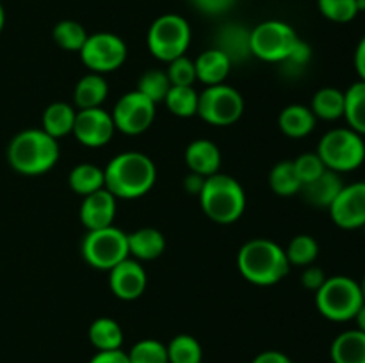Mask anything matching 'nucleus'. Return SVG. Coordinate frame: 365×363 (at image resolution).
Listing matches in <instances>:
<instances>
[{
	"label": "nucleus",
	"instance_id": "nucleus-1",
	"mask_svg": "<svg viewBox=\"0 0 365 363\" xmlns=\"http://www.w3.org/2000/svg\"><path fill=\"white\" fill-rule=\"evenodd\" d=\"M106 189L116 199H138L148 194L157 182L155 162L141 152H123L103 169Z\"/></svg>",
	"mask_w": 365,
	"mask_h": 363
},
{
	"label": "nucleus",
	"instance_id": "nucleus-2",
	"mask_svg": "<svg viewBox=\"0 0 365 363\" xmlns=\"http://www.w3.org/2000/svg\"><path fill=\"white\" fill-rule=\"evenodd\" d=\"M237 267L250 283L271 287L287 276L291 263L280 244L269 238H252L239 249Z\"/></svg>",
	"mask_w": 365,
	"mask_h": 363
},
{
	"label": "nucleus",
	"instance_id": "nucleus-3",
	"mask_svg": "<svg viewBox=\"0 0 365 363\" xmlns=\"http://www.w3.org/2000/svg\"><path fill=\"white\" fill-rule=\"evenodd\" d=\"M7 160L14 171L27 177L48 173L59 160L57 139L39 128H27L14 135L7 148Z\"/></svg>",
	"mask_w": 365,
	"mask_h": 363
},
{
	"label": "nucleus",
	"instance_id": "nucleus-4",
	"mask_svg": "<svg viewBox=\"0 0 365 363\" xmlns=\"http://www.w3.org/2000/svg\"><path fill=\"white\" fill-rule=\"evenodd\" d=\"M198 196L203 214L217 224L235 223L246 210L245 189L228 174L207 177Z\"/></svg>",
	"mask_w": 365,
	"mask_h": 363
},
{
	"label": "nucleus",
	"instance_id": "nucleus-5",
	"mask_svg": "<svg viewBox=\"0 0 365 363\" xmlns=\"http://www.w3.org/2000/svg\"><path fill=\"white\" fill-rule=\"evenodd\" d=\"M364 301L360 283L349 276L327 278V281L316 292L317 312L331 322L353 320Z\"/></svg>",
	"mask_w": 365,
	"mask_h": 363
},
{
	"label": "nucleus",
	"instance_id": "nucleus-6",
	"mask_svg": "<svg viewBox=\"0 0 365 363\" xmlns=\"http://www.w3.org/2000/svg\"><path fill=\"white\" fill-rule=\"evenodd\" d=\"M316 153L327 169L339 174L351 173L365 162L364 135L356 134L349 127L331 128L321 137Z\"/></svg>",
	"mask_w": 365,
	"mask_h": 363
},
{
	"label": "nucleus",
	"instance_id": "nucleus-7",
	"mask_svg": "<svg viewBox=\"0 0 365 363\" xmlns=\"http://www.w3.org/2000/svg\"><path fill=\"white\" fill-rule=\"evenodd\" d=\"M191 43V27L180 14L168 13L157 18L148 28L146 45L150 53L164 63L185 56Z\"/></svg>",
	"mask_w": 365,
	"mask_h": 363
},
{
	"label": "nucleus",
	"instance_id": "nucleus-8",
	"mask_svg": "<svg viewBox=\"0 0 365 363\" xmlns=\"http://www.w3.org/2000/svg\"><path fill=\"white\" fill-rule=\"evenodd\" d=\"M81 253L86 263L93 269L109 273L114 265L130 256L127 233L114 224L100 230H89L82 238Z\"/></svg>",
	"mask_w": 365,
	"mask_h": 363
},
{
	"label": "nucleus",
	"instance_id": "nucleus-9",
	"mask_svg": "<svg viewBox=\"0 0 365 363\" xmlns=\"http://www.w3.org/2000/svg\"><path fill=\"white\" fill-rule=\"evenodd\" d=\"M245 112L242 95L232 85H207L198 96V116L212 127H230Z\"/></svg>",
	"mask_w": 365,
	"mask_h": 363
},
{
	"label": "nucleus",
	"instance_id": "nucleus-10",
	"mask_svg": "<svg viewBox=\"0 0 365 363\" xmlns=\"http://www.w3.org/2000/svg\"><path fill=\"white\" fill-rule=\"evenodd\" d=\"M298 34L289 23L267 20L252 31V56L266 63H282L298 43Z\"/></svg>",
	"mask_w": 365,
	"mask_h": 363
},
{
	"label": "nucleus",
	"instance_id": "nucleus-11",
	"mask_svg": "<svg viewBox=\"0 0 365 363\" xmlns=\"http://www.w3.org/2000/svg\"><path fill=\"white\" fill-rule=\"evenodd\" d=\"M81 59L91 73H110L127 60V45L120 36L96 32L86 39L81 48Z\"/></svg>",
	"mask_w": 365,
	"mask_h": 363
},
{
	"label": "nucleus",
	"instance_id": "nucleus-12",
	"mask_svg": "<svg viewBox=\"0 0 365 363\" xmlns=\"http://www.w3.org/2000/svg\"><path fill=\"white\" fill-rule=\"evenodd\" d=\"M110 116L116 130L127 135H138L152 127L155 120V103L135 89L118 100Z\"/></svg>",
	"mask_w": 365,
	"mask_h": 363
},
{
	"label": "nucleus",
	"instance_id": "nucleus-13",
	"mask_svg": "<svg viewBox=\"0 0 365 363\" xmlns=\"http://www.w3.org/2000/svg\"><path fill=\"white\" fill-rule=\"evenodd\" d=\"M328 210L331 221L342 230L365 228V182L344 185Z\"/></svg>",
	"mask_w": 365,
	"mask_h": 363
},
{
	"label": "nucleus",
	"instance_id": "nucleus-14",
	"mask_svg": "<svg viewBox=\"0 0 365 363\" xmlns=\"http://www.w3.org/2000/svg\"><path fill=\"white\" fill-rule=\"evenodd\" d=\"M114 132H116V127H114L110 112L103 110L102 107H95V109L78 110L71 134L77 137L81 144L88 148H100L110 142Z\"/></svg>",
	"mask_w": 365,
	"mask_h": 363
},
{
	"label": "nucleus",
	"instance_id": "nucleus-15",
	"mask_svg": "<svg viewBox=\"0 0 365 363\" xmlns=\"http://www.w3.org/2000/svg\"><path fill=\"white\" fill-rule=\"evenodd\" d=\"M148 276L141 262L135 258H125L109 270V287L121 301H135L146 290Z\"/></svg>",
	"mask_w": 365,
	"mask_h": 363
},
{
	"label": "nucleus",
	"instance_id": "nucleus-16",
	"mask_svg": "<svg viewBox=\"0 0 365 363\" xmlns=\"http://www.w3.org/2000/svg\"><path fill=\"white\" fill-rule=\"evenodd\" d=\"M78 216L88 231L113 226L116 217V198L106 187L91 192L82 199Z\"/></svg>",
	"mask_w": 365,
	"mask_h": 363
},
{
	"label": "nucleus",
	"instance_id": "nucleus-17",
	"mask_svg": "<svg viewBox=\"0 0 365 363\" xmlns=\"http://www.w3.org/2000/svg\"><path fill=\"white\" fill-rule=\"evenodd\" d=\"M252 31L245 25L227 23L217 31L214 48L223 52L232 64H241L252 57Z\"/></svg>",
	"mask_w": 365,
	"mask_h": 363
},
{
	"label": "nucleus",
	"instance_id": "nucleus-18",
	"mask_svg": "<svg viewBox=\"0 0 365 363\" xmlns=\"http://www.w3.org/2000/svg\"><path fill=\"white\" fill-rule=\"evenodd\" d=\"M185 164L191 173L200 177H212L220 173L221 152L209 139H195L185 149Z\"/></svg>",
	"mask_w": 365,
	"mask_h": 363
},
{
	"label": "nucleus",
	"instance_id": "nucleus-19",
	"mask_svg": "<svg viewBox=\"0 0 365 363\" xmlns=\"http://www.w3.org/2000/svg\"><path fill=\"white\" fill-rule=\"evenodd\" d=\"M342 187H344V184H342L341 174L327 169L316 180L303 185L299 192H302L305 201L310 203V205L319 206V209H330V205L337 198Z\"/></svg>",
	"mask_w": 365,
	"mask_h": 363
},
{
	"label": "nucleus",
	"instance_id": "nucleus-20",
	"mask_svg": "<svg viewBox=\"0 0 365 363\" xmlns=\"http://www.w3.org/2000/svg\"><path fill=\"white\" fill-rule=\"evenodd\" d=\"M232 66L234 64L223 52H220L217 48H209L200 53L198 59L195 60L196 80L205 85L223 84L230 73Z\"/></svg>",
	"mask_w": 365,
	"mask_h": 363
},
{
	"label": "nucleus",
	"instance_id": "nucleus-21",
	"mask_svg": "<svg viewBox=\"0 0 365 363\" xmlns=\"http://www.w3.org/2000/svg\"><path fill=\"white\" fill-rule=\"evenodd\" d=\"M317 117L310 110V107L292 103L287 105L278 116V127L287 137L291 139H303L316 128Z\"/></svg>",
	"mask_w": 365,
	"mask_h": 363
},
{
	"label": "nucleus",
	"instance_id": "nucleus-22",
	"mask_svg": "<svg viewBox=\"0 0 365 363\" xmlns=\"http://www.w3.org/2000/svg\"><path fill=\"white\" fill-rule=\"evenodd\" d=\"M128 253L135 260H155L166 249V238L157 228H139V230L127 233Z\"/></svg>",
	"mask_w": 365,
	"mask_h": 363
},
{
	"label": "nucleus",
	"instance_id": "nucleus-23",
	"mask_svg": "<svg viewBox=\"0 0 365 363\" xmlns=\"http://www.w3.org/2000/svg\"><path fill=\"white\" fill-rule=\"evenodd\" d=\"M330 356L334 363H365V333L360 330L342 331L331 342Z\"/></svg>",
	"mask_w": 365,
	"mask_h": 363
},
{
	"label": "nucleus",
	"instance_id": "nucleus-24",
	"mask_svg": "<svg viewBox=\"0 0 365 363\" xmlns=\"http://www.w3.org/2000/svg\"><path fill=\"white\" fill-rule=\"evenodd\" d=\"M107 95H109V85L106 78L98 73H88L75 85L73 100L78 110L95 109L106 102Z\"/></svg>",
	"mask_w": 365,
	"mask_h": 363
},
{
	"label": "nucleus",
	"instance_id": "nucleus-25",
	"mask_svg": "<svg viewBox=\"0 0 365 363\" xmlns=\"http://www.w3.org/2000/svg\"><path fill=\"white\" fill-rule=\"evenodd\" d=\"M88 335L96 351H116L123 345V330L110 317H100L93 320Z\"/></svg>",
	"mask_w": 365,
	"mask_h": 363
},
{
	"label": "nucleus",
	"instance_id": "nucleus-26",
	"mask_svg": "<svg viewBox=\"0 0 365 363\" xmlns=\"http://www.w3.org/2000/svg\"><path fill=\"white\" fill-rule=\"evenodd\" d=\"M77 112L66 102H53L43 112V130L53 139L64 137L73 132Z\"/></svg>",
	"mask_w": 365,
	"mask_h": 363
},
{
	"label": "nucleus",
	"instance_id": "nucleus-27",
	"mask_svg": "<svg viewBox=\"0 0 365 363\" xmlns=\"http://www.w3.org/2000/svg\"><path fill=\"white\" fill-rule=\"evenodd\" d=\"M310 110L317 120L335 121L344 117V91L337 88H323L314 95Z\"/></svg>",
	"mask_w": 365,
	"mask_h": 363
},
{
	"label": "nucleus",
	"instance_id": "nucleus-28",
	"mask_svg": "<svg viewBox=\"0 0 365 363\" xmlns=\"http://www.w3.org/2000/svg\"><path fill=\"white\" fill-rule=\"evenodd\" d=\"M344 120L351 130L365 135V80H359L344 91Z\"/></svg>",
	"mask_w": 365,
	"mask_h": 363
},
{
	"label": "nucleus",
	"instance_id": "nucleus-29",
	"mask_svg": "<svg viewBox=\"0 0 365 363\" xmlns=\"http://www.w3.org/2000/svg\"><path fill=\"white\" fill-rule=\"evenodd\" d=\"M68 184H70L71 191L77 192L81 196H88L91 192L100 191L106 187V177H103V169H100L95 164H77L73 169L70 171L68 177Z\"/></svg>",
	"mask_w": 365,
	"mask_h": 363
},
{
	"label": "nucleus",
	"instance_id": "nucleus-30",
	"mask_svg": "<svg viewBox=\"0 0 365 363\" xmlns=\"http://www.w3.org/2000/svg\"><path fill=\"white\" fill-rule=\"evenodd\" d=\"M198 93L192 85H171L164 103L178 117H191L198 112Z\"/></svg>",
	"mask_w": 365,
	"mask_h": 363
},
{
	"label": "nucleus",
	"instance_id": "nucleus-31",
	"mask_svg": "<svg viewBox=\"0 0 365 363\" xmlns=\"http://www.w3.org/2000/svg\"><path fill=\"white\" fill-rule=\"evenodd\" d=\"M269 187L274 194L284 196V198L294 196L302 191V180L296 174L292 160H282L274 164L269 173Z\"/></svg>",
	"mask_w": 365,
	"mask_h": 363
},
{
	"label": "nucleus",
	"instance_id": "nucleus-32",
	"mask_svg": "<svg viewBox=\"0 0 365 363\" xmlns=\"http://www.w3.org/2000/svg\"><path fill=\"white\" fill-rule=\"evenodd\" d=\"M166 347L170 363H202V345L191 335H177L171 338Z\"/></svg>",
	"mask_w": 365,
	"mask_h": 363
},
{
	"label": "nucleus",
	"instance_id": "nucleus-33",
	"mask_svg": "<svg viewBox=\"0 0 365 363\" xmlns=\"http://www.w3.org/2000/svg\"><path fill=\"white\" fill-rule=\"evenodd\" d=\"M285 255H287V260L291 265H312L316 262L317 255H319V244H317V241L312 235H296L289 242L287 249H285Z\"/></svg>",
	"mask_w": 365,
	"mask_h": 363
},
{
	"label": "nucleus",
	"instance_id": "nucleus-34",
	"mask_svg": "<svg viewBox=\"0 0 365 363\" xmlns=\"http://www.w3.org/2000/svg\"><path fill=\"white\" fill-rule=\"evenodd\" d=\"M53 41L68 52H81L88 39V32L78 21L75 20H63L53 27Z\"/></svg>",
	"mask_w": 365,
	"mask_h": 363
},
{
	"label": "nucleus",
	"instance_id": "nucleus-35",
	"mask_svg": "<svg viewBox=\"0 0 365 363\" xmlns=\"http://www.w3.org/2000/svg\"><path fill=\"white\" fill-rule=\"evenodd\" d=\"M171 88V82L168 78V73L163 70H148L139 77L138 91L143 93L153 103L164 102L168 91Z\"/></svg>",
	"mask_w": 365,
	"mask_h": 363
},
{
	"label": "nucleus",
	"instance_id": "nucleus-36",
	"mask_svg": "<svg viewBox=\"0 0 365 363\" xmlns=\"http://www.w3.org/2000/svg\"><path fill=\"white\" fill-rule=\"evenodd\" d=\"M130 363H170L168 359V347L155 338H145L132 345L127 352Z\"/></svg>",
	"mask_w": 365,
	"mask_h": 363
},
{
	"label": "nucleus",
	"instance_id": "nucleus-37",
	"mask_svg": "<svg viewBox=\"0 0 365 363\" xmlns=\"http://www.w3.org/2000/svg\"><path fill=\"white\" fill-rule=\"evenodd\" d=\"M321 14L335 23H348L355 20L359 11V0H317Z\"/></svg>",
	"mask_w": 365,
	"mask_h": 363
},
{
	"label": "nucleus",
	"instance_id": "nucleus-38",
	"mask_svg": "<svg viewBox=\"0 0 365 363\" xmlns=\"http://www.w3.org/2000/svg\"><path fill=\"white\" fill-rule=\"evenodd\" d=\"M310 59H312V48L309 46V43H305L303 39H298V43L291 50V53L278 64H280L282 73L285 77H299L307 70Z\"/></svg>",
	"mask_w": 365,
	"mask_h": 363
},
{
	"label": "nucleus",
	"instance_id": "nucleus-39",
	"mask_svg": "<svg viewBox=\"0 0 365 363\" xmlns=\"http://www.w3.org/2000/svg\"><path fill=\"white\" fill-rule=\"evenodd\" d=\"M292 164H294L296 174L302 180V187L305 184H309V182L316 180L317 177H321L327 171L323 160H321V157L316 152L302 153L298 159L292 160Z\"/></svg>",
	"mask_w": 365,
	"mask_h": 363
},
{
	"label": "nucleus",
	"instance_id": "nucleus-40",
	"mask_svg": "<svg viewBox=\"0 0 365 363\" xmlns=\"http://www.w3.org/2000/svg\"><path fill=\"white\" fill-rule=\"evenodd\" d=\"M168 78L171 85H192L196 82V68L189 57H177L170 63L168 68Z\"/></svg>",
	"mask_w": 365,
	"mask_h": 363
},
{
	"label": "nucleus",
	"instance_id": "nucleus-41",
	"mask_svg": "<svg viewBox=\"0 0 365 363\" xmlns=\"http://www.w3.org/2000/svg\"><path fill=\"white\" fill-rule=\"evenodd\" d=\"M327 274H324V270L321 269V267L317 265H307L305 270H303L302 274V285L305 288H309V290H314L317 292L321 288V285L327 281Z\"/></svg>",
	"mask_w": 365,
	"mask_h": 363
},
{
	"label": "nucleus",
	"instance_id": "nucleus-42",
	"mask_svg": "<svg viewBox=\"0 0 365 363\" xmlns=\"http://www.w3.org/2000/svg\"><path fill=\"white\" fill-rule=\"evenodd\" d=\"M191 4L205 14H223L234 7L235 0H191Z\"/></svg>",
	"mask_w": 365,
	"mask_h": 363
},
{
	"label": "nucleus",
	"instance_id": "nucleus-43",
	"mask_svg": "<svg viewBox=\"0 0 365 363\" xmlns=\"http://www.w3.org/2000/svg\"><path fill=\"white\" fill-rule=\"evenodd\" d=\"M89 363H130L128 354L123 349H116V351H98Z\"/></svg>",
	"mask_w": 365,
	"mask_h": 363
},
{
	"label": "nucleus",
	"instance_id": "nucleus-44",
	"mask_svg": "<svg viewBox=\"0 0 365 363\" xmlns=\"http://www.w3.org/2000/svg\"><path fill=\"white\" fill-rule=\"evenodd\" d=\"M252 363H292L287 354L280 351H264L253 358Z\"/></svg>",
	"mask_w": 365,
	"mask_h": 363
},
{
	"label": "nucleus",
	"instance_id": "nucleus-45",
	"mask_svg": "<svg viewBox=\"0 0 365 363\" xmlns=\"http://www.w3.org/2000/svg\"><path fill=\"white\" fill-rule=\"evenodd\" d=\"M355 70L359 73L360 80H365V36L360 39L355 50Z\"/></svg>",
	"mask_w": 365,
	"mask_h": 363
},
{
	"label": "nucleus",
	"instance_id": "nucleus-46",
	"mask_svg": "<svg viewBox=\"0 0 365 363\" xmlns=\"http://www.w3.org/2000/svg\"><path fill=\"white\" fill-rule=\"evenodd\" d=\"M203 184H205V177H200V174L191 173L184 182V187L189 194H200L203 189Z\"/></svg>",
	"mask_w": 365,
	"mask_h": 363
},
{
	"label": "nucleus",
	"instance_id": "nucleus-47",
	"mask_svg": "<svg viewBox=\"0 0 365 363\" xmlns=\"http://www.w3.org/2000/svg\"><path fill=\"white\" fill-rule=\"evenodd\" d=\"M353 320L356 322V330L364 331V333H365V301H364V305L360 306L359 313H356L355 319H353Z\"/></svg>",
	"mask_w": 365,
	"mask_h": 363
},
{
	"label": "nucleus",
	"instance_id": "nucleus-48",
	"mask_svg": "<svg viewBox=\"0 0 365 363\" xmlns=\"http://www.w3.org/2000/svg\"><path fill=\"white\" fill-rule=\"evenodd\" d=\"M4 23H6V11H4L2 2H0V32H2Z\"/></svg>",
	"mask_w": 365,
	"mask_h": 363
},
{
	"label": "nucleus",
	"instance_id": "nucleus-49",
	"mask_svg": "<svg viewBox=\"0 0 365 363\" xmlns=\"http://www.w3.org/2000/svg\"><path fill=\"white\" fill-rule=\"evenodd\" d=\"M359 283H360V288H362V294H364V299H365V274H364L362 281H359Z\"/></svg>",
	"mask_w": 365,
	"mask_h": 363
}]
</instances>
